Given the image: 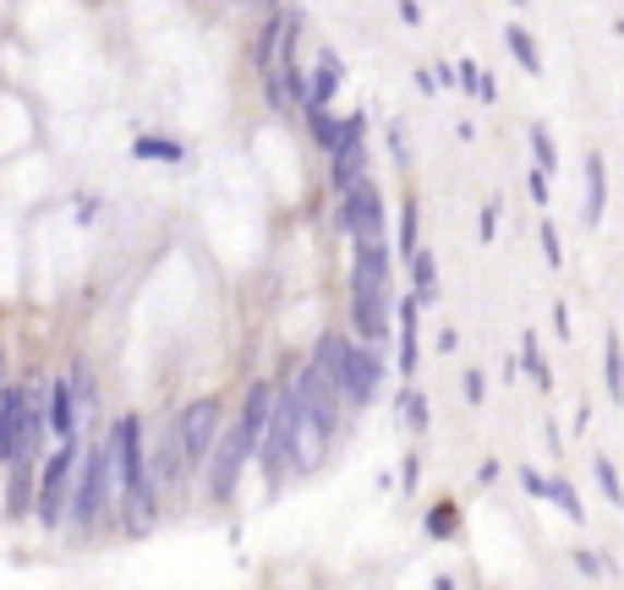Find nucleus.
<instances>
[{
	"label": "nucleus",
	"mask_w": 624,
	"mask_h": 590,
	"mask_svg": "<svg viewBox=\"0 0 624 590\" xmlns=\"http://www.w3.org/2000/svg\"><path fill=\"white\" fill-rule=\"evenodd\" d=\"M417 301H400V372L417 377Z\"/></svg>",
	"instance_id": "obj_18"
},
{
	"label": "nucleus",
	"mask_w": 624,
	"mask_h": 590,
	"mask_svg": "<svg viewBox=\"0 0 624 590\" xmlns=\"http://www.w3.org/2000/svg\"><path fill=\"white\" fill-rule=\"evenodd\" d=\"M542 257H548V268L564 263V246H559V230H553V225H542Z\"/></svg>",
	"instance_id": "obj_30"
},
{
	"label": "nucleus",
	"mask_w": 624,
	"mask_h": 590,
	"mask_svg": "<svg viewBox=\"0 0 624 590\" xmlns=\"http://www.w3.org/2000/svg\"><path fill=\"white\" fill-rule=\"evenodd\" d=\"M290 448H296V388L285 383V388H274V410H268V432H263V465L268 470H279V465H290Z\"/></svg>",
	"instance_id": "obj_9"
},
{
	"label": "nucleus",
	"mask_w": 624,
	"mask_h": 590,
	"mask_svg": "<svg viewBox=\"0 0 624 590\" xmlns=\"http://www.w3.org/2000/svg\"><path fill=\"white\" fill-rule=\"evenodd\" d=\"M45 405H50V437H61V448L67 443H77V399H72V383L61 377V383H50L45 388Z\"/></svg>",
	"instance_id": "obj_14"
},
{
	"label": "nucleus",
	"mask_w": 624,
	"mask_h": 590,
	"mask_svg": "<svg viewBox=\"0 0 624 590\" xmlns=\"http://www.w3.org/2000/svg\"><path fill=\"white\" fill-rule=\"evenodd\" d=\"M520 486H526L531 497H548V475H537V470H520Z\"/></svg>",
	"instance_id": "obj_32"
},
{
	"label": "nucleus",
	"mask_w": 624,
	"mask_h": 590,
	"mask_svg": "<svg viewBox=\"0 0 624 590\" xmlns=\"http://www.w3.org/2000/svg\"><path fill=\"white\" fill-rule=\"evenodd\" d=\"M72 475H77V443H67V448H56L50 459H45V475H39V497H34V508H39V525H61L67 519V503H72Z\"/></svg>",
	"instance_id": "obj_5"
},
{
	"label": "nucleus",
	"mask_w": 624,
	"mask_h": 590,
	"mask_svg": "<svg viewBox=\"0 0 624 590\" xmlns=\"http://www.w3.org/2000/svg\"><path fill=\"white\" fill-rule=\"evenodd\" d=\"M400 410H406L411 432H428V399H422V394H406V399H400Z\"/></svg>",
	"instance_id": "obj_28"
},
{
	"label": "nucleus",
	"mask_w": 624,
	"mask_h": 590,
	"mask_svg": "<svg viewBox=\"0 0 624 590\" xmlns=\"http://www.w3.org/2000/svg\"><path fill=\"white\" fill-rule=\"evenodd\" d=\"M208 459H214V465H208V497H214V503H225V497L236 492V475H241V465H247L241 432H236V426H230V432H219Z\"/></svg>",
	"instance_id": "obj_10"
},
{
	"label": "nucleus",
	"mask_w": 624,
	"mask_h": 590,
	"mask_svg": "<svg viewBox=\"0 0 624 590\" xmlns=\"http://www.w3.org/2000/svg\"><path fill=\"white\" fill-rule=\"evenodd\" d=\"M548 497H553L569 519H586V508H580V497H575V486H569L564 475H548Z\"/></svg>",
	"instance_id": "obj_24"
},
{
	"label": "nucleus",
	"mask_w": 624,
	"mask_h": 590,
	"mask_svg": "<svg viewBox=\"0 0 624 590\" xmlns=\"http://www.w3.org/2000/svg\"><path fill=\"white\" fill-rule=\"evenodd\" d=\"M132 154H137V159H159V165H181V159H187V148L170 143V137H137Z\"/></svg>",
	"instance_id": "obj_20"
},
{
	"label": "nucleus",
	"mask_w": 624,
	"mask_h": 590,
	"mask_svg": "<svg viewBox=\"0 0 624 590\" xmlns=\"http://www.w3.org/2000/svg\"><path fill=\"white\" fill-rule=\"evenodd\" d=\"M455 525H460L455 503H439V508L428 514V535H439V541H449V535H455Z\"/></svg>",
	"instance_id": "obj_26"
},
{
	"label": "nucleus",
	"mask_w": 624,
	"mask_h": 590,
	"mask_svg": "<svg viewBox=\"0 0 624 590\" xmlns=\"http://www.w3.org/2000/svg\"><path fill=\"white\" fill-rule=\"evenodd\" d=\"M417 475H422V465H417V454L400 465V481H406V492H417Z\"/></svg>",
	"instance_id": "obj_33"
},
{
	"label": "nucleus",
	"mask_w": 624,
	"mask_h": 590,
	"mask_svg": "<svg viewBox=\"0 0 624 590\" xmlns=\"http://www.w3.org/2000/svg\"><path fill=\"white\" fill-rule=\"evenodd\" d=\"M520 361H526V372H531L542 388H553V372H548V361H542V350H537V334L520 339Z\"/></svg>",
	"instance_id": "obj_23"
},
{
	"label": "nucleus",
	"mask_w": 624,
	"mask_h": 590,
	"mask_svg": "<svg viewBox=\"0 0 624 590\" xmlns=\"http://www.w3.org/2000/svg\"><path fill=\"white\" fill-rule=\"evenodd\" d=\"M335 132H340V121H335L329 110H312V137H319V143L329 148V143H335Z\"/></svg>",
	"instance_id": "obj_29"
},
{
	"label": "nucleus",
	"mask_w": 624,
	"mask_h": 590,
	"mask_svg": "<svg viewBox=\"0 0 624 590\" xmlns=\"http://www.w3.org/2000/svg\"><path fill=\"white\" fill-rule=\"evenodd\" d=\"M384 388V361L368 345H351V383H346V405H373V394Z\"/></svg>",
	"instance_id": "obj_12"
},
{
	"label": "nucleus",
	"mask_w": 624,
	"mask_h": 590,
	"mask_svg": "<svg viewBox=\"0 0 624 590\" xmlns=\"http://www.w3.org/2000/svg\"><path fill=\"white\" fill-rule=\"evenodd\" d=\"M602 208H608V170H602V154H586V208H580V219L597 225Z\"/></svg>",
	"instance_id": "obj_16"
},
{
	"label": "nucleus",
	"mask_w": 624,
	"mask_h": 590,
	"mask_svg": "<svg viewBox=\"0 0 624 590\" xmlns=\"http://www.w3.org/2000/svg\"><path fill=\"white\" fill-rule=\"evenodd\" d=\"M362 137H368V116L357 110V116L340 121V132H335V143H329V181H335L340 197H346L357 181H368V176H362Z\"/></svg>",
	"instance_id": "obj_7"
},
{
	"label": "nucleus",
	"mask_w": 624,
	"mask_h": 590,
	"mask_svg": "<svg viewBox=\"0 0 624 590\" xmlns=\"http://www.w3.org/2000/svg\"><path fill=\"white\" fill-rule=\"evenodd\" d=\"M351 306H357V328L368 345H384L389 317H395V296H389V252L384 246H362L357 252V274H351Z\"/></svg>",
	"instance_id": "obj_3"
},
{
	"label": "nucleus",
	"mask_w": 624,
	"mask_h": 590,
	"mask_svg": "<svg viewBox=\"0 0 624 590\" xmlns=\"http://www.w3.org/2000/svg\"><path fill=\"white\" fill-rule=\"evenodd\" d=\"M433 590H455V579H433Z\"/></svg>",
	"instance_id": "obj_37"
},
{
	"label": "nucleus",
	"mask_w": 624,
	"mask_h": 590,
	"mask_svg": "<svg viewBox=\"0 0 624 590\" xmlns=\"http://www.w3.org/2000/svg\"><path fill=\"white\" fill-rule=\"evenodd\" d=\"M340 219V230H351L362 246H384V197H379V186L373 181H357L346 197H340V208H335Z\"/></svg>",
	"instance_id": "obj_6"
},
{
	"label": "nucleus",
	"mask_w": 624,
	"mask_h": 590,
	"mask_svg": "<svg viewBox=\"0 0 624 590\" xmlns=\"http://www.w3.org/2000/svg\"><path fill=\"white\" fill-rule=\"evenodd\" d=\"M411 279H417V296H411V301H417V306H428V301L439 296V268H433V257H428L422 246L411 252Z\"/></svg>",
	"instance_id": "obj_19"
},
{
	"label": "nucleus",
	"mask_w": 624,
	"mask_h": 590,
	"mask_svg": "<svg viewBox=\"0 0 624 590\" xmlns=\"http://www.w3.org/2000/svg\"><path fill=\"white\" fill-rule=\"evenodd\" d=\"M531 154H537V176H553L559 170V154H553V143H548L542 127H531Z\"/></svg>",
	"instance_id": "obj_25"
},
{
	"label": "nucleus",
	"mask_w": 624,
	"mask_h": 590,
	"mask_svg": "<svg viewBox=\"0 0 624 590\" xmlns=\"http://www.w3.org/2000/svg\"><path fill=\"white\" fill-rule=\"evenodd\" d=\"M340 83H346V67H340L335 50H324L319 67H312V77H307V105H301V110H307V116H312V110H324V105L340 94Z\"/></svg>",
	"instance_id": "obj_13"
},
{
	"label": "nucleus",
	"mask_w": 624,
	"mask_h": 590,
	"mask_svg": "<svg viewBox=\"0 0 624 590\" xmlns=\"http://www.w3.org/2000/svg\"><path fill=\"white\" fill-rule=\"evenodd\" d=\"M591 470H597V486L608 492V503H613V508H624V486H619V470H613V459H608V454H597V459H591Z\"/></svg>",
	"instance_id": "obj_22"
},
{
	"label": "nucleus",
	"mask_w": 624,
	"mask_h": 590,
	"mask_svg": "<svg viewBox=\"0 0 624 590\" xmlns=\"http://www.w3.org/2000/svg\"><path fill=\"white\" fill-rule=\"evenodd\" d=\"M411 252H417V197H411L406 214H400V257L411 263Z\"/></svg>",
	"instance_id": "obj_27"
},
{
	"label": "nucleus",
	"mask_w": 624,
	"mask_h": 590,
	"mask_svg": "<svg viewBox=\"0 0 624 590\" xmlns=\"http://www.w3.org/2000/svg\"><path fill=\"white\" fill-rule=\"evenodd\" d=\"M602 372H608V399L624 405V345H619L613 328H608V339H602Z\"/></svg>",
	"instance_id": "obj_17"
},
{
	"label": "nucleus",
	"mask_w": 624,
	"mask_h": 590,
	"mask_svg": "<svg viewBox=\"0 0 624 590\" xmlns=\"http://www.w3.org/2000/svg\"><path fill=\"white\" fill-rule=\"evenodd\" d=\"M526 186H531V197H537V203H548V176H537V170H531V181H526Z\"/></svg>",
	"instance_id": "obj_36"
},
{
	"label": "nucleus",
	"mask_w": 624,
	"mask_h": 590,
	"mask_svg": "<svg viewBox=\"0 0 624 590\" xmlns=\"http://www.w3.org/2000/svg\"><path fill=\"white\" fill-rule=\"evenodd\" d=\"M110 492H116V470H110V454H105V443H99V448H88V459H77L72 503H67L72 525H77V530H94V525L105 519V508H110Z\"/></svg>",
	"instance_id": "obj_4"
},
{
	"label": "nucleus",
	"mask_w": 624,
	"mask_h": 590,
	"mask_svg": "<svg viewBox=\"0 0 624 590\" xmlns=\"http://www.w3.org/2000/svg\"><path fill=\"white\" fill-rule=\"evenodd\" d=\"M105 454H110V470H116V486H121V503H127V530H143L154 519V475H148V459H143V421L121 416L116 432L105 437Z\"/></svg>",
	"instance_id": "obj_1"
},
{
	"label": "nucleus",
	"mask_w": 624,
	"mask_h": 590,
	"mask_svg": "<svg viewBox=\"0 0 624 590\" xmlns=\"http://www.w3.org/2000/svg\"><path fill=\"white\" fill-rule=\"evenodd\" d=\"M268 410H274V383H257V388H247V405H241V421H236L247 459L263 448V432H268Z\"/></svg>",
	"instance_id": "obj_11"
},
{
	"label": "nucleus",
	"mask_w": 624,
	"mask_h": 590,
	"mask_svg": "<svg viewBox=\"0 0 624 590\" xmlns=\"http://www.w3.org/2000/svg\"><path fill=\"white\" fill-rule=\"evenodd\" d=\"M493 230H499V203H488L482 219H477V236H482V241H493Z\"/></svg>",
	"instance_id": "obj_31"
},
{
	"label": "nucleus",
	"mask_w": 624,
	"mask_h": 590,
	"mask_svg": "<svg viewBox=\"0 0 624 590\" xmlns=\"http://www.w3.org/2000/svg\"><path fill=\"white\" fill-rule=\"evenodd\" d=\"M482 394H488V388H482V377H477V372H466V399H471V405H482Z\"/></svg>",
	"instance_id": "obj_35"
},
{
	"label": "nucleus",
	"mask_w": 624,
	"mask_h": 590,
	"mask_svg": "<svg viewBox=\"0 0 624 590\" xmlns=\"http://www.w3.org/2000/svg\"><path fill=\"white\" fill-rule=\"evenodd\" d=\"M214 437H219V399H197L181 410L176 421V443H181V465H203L214 454Z\"/></svg>",
	"instance_id": "obj_8"
},
{
	"label": "nucleus",
	"mask_w": 624,
	"mask_h": 590,
	"mask_svg": "<svg viewBox=\"0 0 624 590\" xmlns=\"http://www.w3.org/2000/svg\"><path fill=\"white\" fill-rule=\"evenodd\" d=\"M575 568H580V574H591V579H597V574H602V557H591V552H575Z\"/></svg>",
	"instance_id": "obj_34"
},
{
	"label": "nucleus",
	"mask_w": 624,
	"mask_h": 590,
	"mask_svg": "<svg viewBox=\"0 0 624 590\" xmlns=\"http://www.w3.org/2000/svg\"><path fill=\"white\" fill-rule=\"evenodd\" d=\"M504 39H509V50H515V61H520V67H526L531 77H542V56H537V45H531V34H526V28H509Z\"/></svg>",
	"instance_id": "obj_21"
},
{
	"label": "nucleus",
	"mask_w": 624,
	"mask_h": 590,
	"mask_svg": "<svg viewBox=\"0 0 624 590\" xmlns=\"http://www.w3.org/2000/svg\"><path fill=\"white\" fill-rule=\"evenodd\" d=\"M268 99H274V110H301L307 105V77L296 67H279L268 77Z\"/></svg>",
	"instance_id": "obj_15"
},
{
	"label": "nucleus",
	"mask_w": 624,
	"mask_h": 590,
	"mask_svg": "<svg viewBox=\"0 0 624 590\" xmlns=\"http://www.w3.org/2000/svg\"><path fill=\"white\" fill-rule=\"evenodd\" d=\"M39 443H45V388L39 383L7 388L0 394V459L28 470Z\"/></svg>",
	"instance_id": "obj_2"
}]
</instances>
